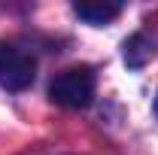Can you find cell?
<instances>
[{"mask_svg":"<svg viewBox=\"0 0 158 155\" xmlns=\"http://www.w3.org/2000/svg\"><path fill=\"white\" fill-rule=\"evenodd\" d=\"M73 12H76L79 19H85L88 24H106V21H113L122 12V6L118 3H103V0H98V3H76Z\"/></svg>","mask_w":158,"mask_h":155,"instance_id":"3","label":"cell"},{"mask_svg":"<svg viewBox=\"0 0 158 155\" xmlns=\"http://www.w3.org/2000/svg\"><path fill=\"white\" fill-rule=\"evenodd\" d=\"M52 103H58L64 110H85L94 97V73L91 67H67L49 85Z\"/></svg>","mask_w":158,"mask_h":155,"instance_id":"1","label":"cell"},{"mask_svg":"<svg viewBox=\"0 0 158 155\" xmlns=\"http://www.w3.org/2000/svg\"><path fill=\"white\" fill-rule=\"evenodd\" d=\"M37 64L34 58L19 46H3L0 43V85L9 91H24L34 82Z\"/></svg>","mask_w":158,"mask_h":155,"instance_id":"2","label":"cell"},{"mask_svg":"<svg viewBox=\"0 0 158 155\" xmlns=\"http://www.w3.org/2000/svg\"><path fill=\"white\" fill-rule=\"evenodd\" d=\"M155 113H158V100H155Z\"/></svg>","mask_w":158,"mask_h":155,"instance_id":"4","label":"cell"}]
</instances>
